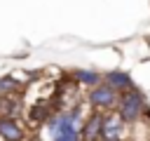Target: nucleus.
Masks as SVG:
<instances>
[{"mask_svg": "<svg viewBox=\"0 0 150 141\" xmlns=\"http://www.w3.org/2000/svg\"><path fill=\"white\" fill-rule=\"evenodd\" d=\"M101 122H103V113L94 110L80 125V141H101Z\"/></svg>", "mask_w": 150, "mask_h": 141, "instance_id": "nucleus-5", "label": "nucleus"}, {"mask_svg": "<svg viewBox=\"0 0 150 141\" xmlns=\"http://www.w3.org/2000/svg\"><path fill=\"white\" fill-rule=\"evenodd\" d=\"M101 78H103V82H105L108 87H112V89L120 92V94L134 87V80H131V75H129L127 70H108V73H103Z\"/></svg>", "mask_w": 150, "mask_h": 141, "instance_id": "nucleus-6", "label": "nucleus"}, {"mask_svg": "<svg viewBox=\"0 0 150 141\" xmlns=\"http://www.w3.org/2000/svg\"><path fill=\"white\" fill-rule=\"evenodd\" d=\"M143 118L150 122V106H145V110H143Z\"/></svg>", "mask_w": 150, "mask_h": 141, "instance_id": "nucleus-11", "label": "nucleus"}, {"mask_svg": "<svg viewBox=\"0 0 150 141\" xmlns=\"http://www.w3.org/2000/svg\"><path fill=\"white\" fill-rule=\"evenodd\" d=\"M30 113V118L35 120V122H47L49 118H52V113H49V106H35L33 110H28Z\"/></svg>", "mask_w": 150, "mask_h": 141, "instance_id": "nucleus-10", "label": "nucleus"}, {"mask_svg": "<svg viewBox=\"0 0 150 141\" xmlns=\"http://www.w3.org/2000/svg\"><path fill=\"white\" fill-rule=\"evenodd\" d=\"M0 115H2V99H0Z\"/></svg>", "mask_w": 150, "mask_h": 141, "instance_id": "nucleus-12", "label": "nucleus"}, {"mask_svg": "<svg viewBox=\"0 0 150 141\" xmlns=\"http://www.w3.org/2000/svg\"><path fill=\"white\" fill-rule=\"evenodd\" d=\"M16 92H19V82H16L12 75H2V78H0V99L14 96Z\"/></svg>", "mask_w": 150, "mask_h": 141, "instance_id": "nucleus-9", "label": "nucleus"}, {"mask_svg": "<svg viewBox=\"0 0 150 141\" xmlns=\"http://www.w3.org/2000/svg\"><path fill=\"white\" fill-rule=\"evenodd\" d=\"M73 75V80L77 82V85H84V87H96L103 78H101V73H96V70H91V68H77V70H73L70 73Z\"/></svg>", "mask_w": 150, "mask_h": 141, "instance_id": "nucleus-8", "label": "nucleus"}, {"mask_svg": "<svg viewBox=\"0 0 150 141\" xmlns=\"http://www.w3.org/2000/svg\"><path fill=\"white\" fill-rule=\"evenodd\" d=\"M145 94L134 85L131 89L122 92L120 94V101H117V113L120 118L124 120V125H134L143 118V110H145Z\"/></svg>", "mask_w": 150, "mask_h": 141, "instance_id": "nucleus-2", "label": "nucleus"}, {"mask_svg": "<svg viewBox=\"0 0 150 141\" xmlns=\"http://www.w3.org/2000/svg\"><path fill=\"white\" fill-rule=\"evenodd\" d=\"M87 99H89V103H91V108L94 110H112V108H117V101H120V92H115L112 87H108L103 80L96 85V87H91L89 89V94H87Z\"/></svg>", "mask_w": 150, "mask_h": 141, "instance_id": "nucleus-3", "label": "nucleus"}, {"mask_svg": "<svg viewBox=\"0 0 150 141\" xmlns=\"http://www.w3.org/2000/svg\"><path fill=\"white\" fill-rule=\"evenodd\" d=\"M124 120L120 118V113H108L103 115L101 122V141H122L124 139Z\"/></svg>", "mask_w": 150, "mask_h": 141, "instance_id": "nucleus-4", "label": "nucleus"}, {"mask_svg": "<svg viewBox=\"0 0 150 141\" xmlns=\"http://www.w3.org/2000/svg\"><path fill=\"white\" fill-rule=\"evenodd\" d=\"M80 106L61 110L47 120L54 141H80Z\"/></svg>", "mask_w": 150, "mask_h": 141, "instance_id": "nucleus-1", "label": "nucleus"}, {"mask_svg": "<svg viewBox=\"0 0 150 141\" xmlns=\"http://www.w3.org/2000/svg\"><path fill=\"white\" fill-rule=\"evenodd\" d=\"M0 139L2 141H26V129L14 118H0Z\"/></svg>", "mask_w": 150, "mask_h": 141, "instance_id": "nucleus-7", "label": "nucleus"}]
</instances>
